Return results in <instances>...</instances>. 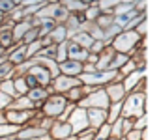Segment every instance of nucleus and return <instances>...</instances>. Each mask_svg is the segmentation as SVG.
<instances>
[{"mask_svg": "<svg viewBox=\"0 0 159 140\" xmlns=\"http://www.w3.org/2000/svg\"><path fill=\"white\" fill-rule=\"evenodd\" d=\"M142 39H146V37H140L139 34H137V30H122L114 39H112V47L116 49V52H125V54H133L135 52V49L142 43Z\"/></svg>", "mask_w": 159, "mask_h": 140, "instance_id": "f257e3e1", "label": "nucleus"}, {"mask_svg": "<svg viewBox=\"0 0 159 140\" xmlns=\"http://www.w3.org/2000/svg\"><path fill=\"white\" fill-rule=\"evenodd\" d=\"M146 114V94L140 92H129L124 99L122 116L125 118H139Z\"/></svg>", "mask_w": 159, "mask_h": 140, "instance_id": "f03ea898", "label": "nucleus"}, {"mask_svg": "<svg viewBox=\"0 0 159 140\" xmlns=\"http://www.w3.org/2000/svg\"><path fill=\"white\" fill-rule=\"evenodd\" d=\"M67 103H69V101H67V97H66L64 94H56V92H52V94L43 101L41 110H43V114H45V116L58 120V118H60V114L64 112V108H66V105H67Z\"/></svg>", "mask_w": 159, "mask_h": 140, "instance_id": "7ed1b4c3", "label": "nucleus"}, {"mask_svg": "<svg viewBox=\"0 0 159 140\" xmlns=\"http://www.w3.org/2000/svg\"><path fill=\"white\" fill-rule=\"evenodd\" d=\"M36 17H41V19H52V21H56V23L60 24V23H66V21H67L69 11H67V8H66L62 2H56V4H45V6L38 11Z\"/></svg>", "mask_w": 159, "mask_h": 140, "instance_id": "20e7f679", "label": "nucleus"}, {"mask_svg": "<svg viewBox=\"0 0 159 140\" xmlns=\"http://www.w3.org/2000/svg\"><path fill=\"white\" fill-rule=\"evenodd\" d=\"M79 105L84 107V108H109L111 99H109V94H107L105 88H96L94 92H90Z\"/></svg>", "mask_w": 159, "mask_h": 140, "instance_id": "39448f33", "label": "nucleus"}, {"mask_svg": "<svg viewBox=\"0 0 159 140\" xmlns=\"http://www.w3.org/2000/svg\"><path fill=\"white\" fill-rule=\"evenodd\" d=\"M67 121H69V125H71V129H73V134H79L81 131H84V129L90 127L88 110H86L84 107H81V105H77V107L73 108V112L69 114Z\"/></svg>", "mask_w": 159, "mask_h": 140, "instance_id": "423d86ee", "label": "nucleus"}, {"mask_svg": "<svg viewBox=\"0 0 159 140\" xmlns=\"http://www.w3.org/2000/svg\"><path fill=\"white\" fill-rule=\"evenodd\" d=\"M79 84H81V79H79V77H69V75L60 73V75H56V77L52 79L51 88H52V92H56V94H67L73 86H79Z\"/></svg>", "mask_w": 159, "mask_h": 140, "instance_id": "0eeeda50", "label": "nucleus"}, {"mask_svg": "<svg viewBox=\"0 0 159 140\" xmlns=\"http://www.w3.org/2000/svg\"><path fill=\"white\" fill-rule=\"evenodd\" d=\"M17 136L26 138V140H52L49 131H45L38 125H23L21 131L17 133Z\"/></svg>", "mask_w": 159, "mask_h": 140, "instance_id": "6e6552de", "label": "nucleus"}, {"mask_svg": "<svg viewBox=\"0 0 159 140\" xmlns=\"http://www.w3.org/2000/svg\"><path fill=\"white\" fill-rule=\"evenodd\" d=\"M36 110H15V108H8L6 110V120L10 123H15V125L23 127V125H28V121L32 120V116L36 114Z\"/></svg>", "mask_w": 159, "mask_h": 140, "instance_id": "1a4fd4ad", "label": "nucleus"}, {"mask_svg": "<svg viewBox=\"0 0 159 140\" xmlns=\"http://www.w3.org/2000/svg\"><path fill=\"white\" fill-rule=\"evenodd\" d=\"M26 73H30L36 81H38V86H43V88H49L51 86V82H52V75H51V71L47 67H43V65H39V63H34Z\"/></svg>", "mask_w": 159, "mask_h": 140, "instance_id": "9d476101", "label": "nucleus"}, {"mask_svg": "<svg viewBox=\"0 0 159 140\" xmlns=\"http://www.w3.org/2000/svg\"><path fill=\"white\" fill-rule=\"evenodd\" d=\"M49 134H51V138H52V140L67 138V136H71V134H73V129H71L69 121H66V120H54V121H52V125H51V129H49Z\"/></svg>", "mask_w": 159, "mask_h": 140, "instance_id": "9b49d317", "label": "nucleus"}, {"mask_svg": "<svg viewBox=\"0 0 159 140\" xmlns=\"http://www.w3.org/2000/svg\"><path fill=\"white\" fill-rule=\"evenodd\" d=\"M58 67H60V73H64V75H69V77H81V73L84 71V62H79V60L67 58V60L60 62Z\"/></svg>", "mask_w": 159, "mask_h": 140, "instance_id": "f8f14e48", "label": "nucleus"}, {"mask_svg": "<svg viewBox=\"0 0 159 140\" xmlns=\"http://www.w3.org/2000/svg\"><path fill=\"white\" fill-rule=\"evenodd\" d=\"M8 60L13 63V65H19L23 62L28 60V52H26V45L25 43H15L8 49Z\"/></svg>", "mask_w": 159, "mask_h": 140, "instance_id": "ddd939ff", "label": "nucleus"}, {"mask_svg": "<svg viewBox=\"0 0 159 140\" xmlns=\"http://www.w3.org/2000/svg\"><path fill=\"white\" fill-rule=\"evenodd\" d=\"M105 90H107V94H109L111 103H114V101H124L125 95H127V90H125V86H124V81H112V82H109V84L105 86Z\"/></svg>", "mask_w": 159, "mask_h": 140, "instance_id": "4468645a", "label": "nucleus"}, {"mask_svg": "<svg viewBox=\"0 0 159 140\" xmlns=\"http://www.w3.org/2000/svg\"><path fill=\"white\" fill-rule=\"evenodd\" d=\"M114 54H116V49L112 45H105V49L99 52V58H98V63L96 67L99 71H105V69H111V63L114 60Z\"/></svg>", "mask_w": 159, "mask_h": 140, "instance_id": "2eb2a0df", "label": "nucleus"}, {"mask_svg": "<svg viewBox=\"0 0 159 140\" xmlns=\"http://www.w3.org/2000/svg\"><path fill=\"white\" fill-rule=\"evenodd\" d=\"M88 52H90V50L84 49L83 45H79V43L67 39V58H71V60H79V62H86Z\"/></svg>", "mask_w": 159, "mask_h": 140, "instance_id": "dca6fc26", "label": "nucleus"}, {"mask_svg": "<svg viewBox=\"0 0 159 140\" xmlns=\"http://www.w3.org/2000/svg\"><path fill=\"white\" fill-rule=\"evenodd\" d=\"M51 94H52V88H51V86H49V88H43V86H36V88H30L26 95H28V97H30V99L36 103V107H38V108H41L43 101H45V99H47Z\"/></svg>", "mask_w": 159, "mask_h": 140, "instance_id": "f3484780", "label": "nucleus"}, {"mask_svg": "<svg viewBox=\"0 0 159 140\" xmlns=\"http://www.w3.org/2000/svg\"><path fill=\"white\" fill-rule=\"evenodd\" d=\"M88 110V121H90V127L98 129L101 127L103 123H107V108H86Z\"/></svg>", "mask_w": 159, "mask_h": 140, "instance_id": "a211bd4d", "label": "nucleus"}, {"mask_svg": "<svg viewBox=\"0 0 159 140\" xmlns=\"http://www.w3.org/2000/svg\"><path fill=\"white\" fill-rule=\"evenodd\" d=\"M142 79H146V69H135L133 73H129L127 77H124V86H125L127 94L133 92V90L137 88V84H139Z\"/></svg>", "mask_w": 159, "mask_h": 140, "instance_id": "6ab92c4d", "label": "nucleus"}, {"mask_svg": "<svg viewBox=\"0 0 159 140\" xmlns=\"http://www.w3.org/2000/svg\"><path fill=\"white\" fill-rule=\"evenodd\" d=\"M0 43H2L6 49H10L11 45H15L13 24H10V23H2V24H0Z\"/></svg>", "mask_w": 159, "mask_h": 140, "instance_id": "aec40b11", "label": "nucleus"}, {"mask_svg": "<svg viewBox=\"0 0 159 140\" xmlns=\"http://www.w3.org/2000/svg\"><path fill=\"white\" fill-rule=\"evenodd\" d=\"M32 26H34L32 17H30V19H23L21 23H15V24H13V37H15V43H23L25 34H26Z\"/></svg>", "mask_w": 159, "mask_h": 140, "instance_id": "412c9836", "label": "nucleus"}, {"mask_svg": "<svg viewBox=\"0 0 159 140\" xmlns=\"http://www.w3.org/2000/svg\"><path fill=\"white\" fill-rule=\"evenodd\" d=\"M8 108H15V110H36L38 107H36V103H34V101H32V99L25 94V95L15 97Z\"/></svg>", "mask_w": 159, "mask_h": 140, "instance_id": "4be33fe9", "label": "nucleus"}, {"mask_svg": "<svg viewBox=\"0 0 159 140\" xmlns=\"http://www.w3.org/2000/svg\"><path fill=\"white\" fill-rule=\"evenodd\" d=\"M34 60H36V63H39V65H43V67H47L49 71H51V75H52V79L56 77V75H60V67H58V62L54 60V58H47V56H34Z\"/></svg>", "mask_w": 159, "mask_h": 140, "instance_id": "5701e85b", "label": "nucleus"}, {"mask_svg": "<svg viewBox=\"0 0 159 140\" xmlns=\"http://www.w3.org/2000/svg\"><path fill=\"white\" fill-rule=\"evenodd\" d=\"M122 108H124V101H114V103H111L109 108H107V114H109L107 121H109V123H114L118 118H122Z\"/></svg>", "mask_w": 159, "mask_h": 140, "instance_id": "b1692460", "label": "nucleus"}, {"mask_svg": "<svg viewBox=\"0 0 159 140\" xmlns=\"http://www.w3.org/2000/svg\"><path fill=\"white\" fill-rule=\"evenodd\" d=\"M51 37H52V41H54L56 45H58V43L67 41V28H66V24H64V23L56 24V26H54V30L51 32Z\"/></svg>", "mask_w": 159, "mask_h": 140, "instance_id": "393cba45", "label": "nucleus"}, {"mask_svg": "<svg viewBox=\"0 0 159 140\" xmlns=\"http://www.w3.org/2000/svg\"><path fill=\"white\" fill-rule=\"evenodd\" d=\"M62 4L67 8L69 13H84V10L88 8V4L81 2V0H62Z\"/></svg>", "mask_w": 159, "mask_h": 140, "instance_id": "a878e982", "label": "nucleus"}, {"mask_svg": "<svg viewBox=\"0 0 159 140\" xmlns=\"http://www.w3.org/2000/svg\"><path fill=\"white\" fill-rule=\"evenodd\" d=\"M71 41H75V43H79V45H83L84 49H88V50H90V45L94 43V37H92L88 32L81 30V32H77V34L71 37Z\"/></svg>", "mask_w": 159, "mask_h": 140, "instance_id": "bb28decb", "label": "nucleus"}, {"mask_svg": "<svg viewBox=\"0 0 159 140\" xmlns=\"http://www.w3.org/2000/svg\"><path fill=\"white\" fill-rule=\"evenodd\" d=\"M13 73H15V65L10 60L0 63V82L6 81V79H13Z\"/></svg>", "mask_w": 159, "mask_h": 140, "instance_id": "cd10ccee", "label": "nucleus"}, {"mask_svg": "<svg viewBox=\"0 0 159 140\" xmlns=\"http://www.w3.org/2000/svg\"><path fill=\"white\" fill-rule=\"evenodd\" d=\"M19 131H21V125L10 123V121L0 123V136H17Z\"/></svg>", "mask_w": 159, "mask_h": 140, "instance_id": "c85d7f7f", "label": "nucleus"}, {"mask_svg": "<svg viewBox=\"0 0 159 140\" xmlns=\"http://www.w3.org/2000/svg\"><path fill=\"white\" fill-rule=\"evenodd\" d=\"M131 11H135V4H131V2H120V4L114 6V10H112L114 17H125V15H129Z\"/></svg>", "mask_w": 159, "mask_h": 140, "instance_id": "c756f323", "label": "nucleus"}, {"mask_svg": "<svg viewBox=\"0 0 159 140\" xmlns=\"http://www.w3.org/2000/svg\"><path fill=\"white\" fill-rule=\"evenodd\" d=\"M96 23L105 30V28H109V26L114 23V13H112V11H101V15L96 19Z\"/></svg>", "mask_w": 159, "mask_h": 140, "instance_id": "7c9ffc66", "label": "nucleus"}, {"mask_svg": "<svg viewBox=\"0 0 159 140\" xmlns=\"http://www.w3.org/2000/svg\"><path fill=\"white\" fill-rule=\"evenodd\" d=\"M0 90H2L4 94H8V95H11L13 99L19 97V94H17V90H15V82H13V79H6V81H2V82H0Z\"/></svg>", "mask_w": 159, "mask_h": 140, "instance_id": "2f4dec72", "label": "nucleus"}, {"mask_svg": "<svg viewBox=\"0 0 159 140\" xmlns=\"http://www.w3.org/2000/svg\"><path fill=\"white\" fill-rule=\"evenodd\" d=\"M111 136H112V127H111L109 121L103 123L101 127H98V131H96V140H107V138H111Z\"/></svg>", "mask_w": 159, "mask_h": 140, "instance_id": "473e14b6", "label": "nucleus"}, {"mask_svg": "<svg viewBox=\"0 0 159 140\" xmlns=\"http://www.w3.org/2000/svg\"><path fill=\"white\" fill-rule=\"evenodd\" d=\"M99 15H101V8L98 4H90L84 10V21H96Z\"/></svg>", "mask_w": 159, "mask_h": 140, "instance_id": "72a5a7b5", "label": "nucleus"}, {"mask_svg": "<svg viewBox=\"0 0 159 140\" xmlns=\"http://www.w3.org/2000/svg\"><path fill=\"white\" fill-rule=\"evenodd\" d=\"M127 60H129V54H125V52H116V54H114V60H112V63H111V69H116V71H118V69H120Z\"/></svg>", "mask_w": 159, "mask_h": 140, "instance_id": "f704fd0d", "label": "nucleus"}, {"mask_svg": "<svg viewBox=\"0 0 159 140\" xmlns=\"http://www.w3.org/2000/svg\"><path fill=\"white\" fill-rule=\"evenodd\" d=\"M13 82H15V90H17V94L19 95H25V94H28V84H26V81H25V77H13Z\"/></svg>", "mask_w": 159, "mask_h": 140, "instance_id": "c9c22d12", "label": "nucleus"}, {"mask_svg": "<svg viewBox=\"0 0 159 140\" xmlns=\"http://www.w3.org/2000/svg\"><path fill=\"white\" fill-rule=\"evenodd\" d=\"M135 69H139V67H137L135 60H133V58L129 56V60H127V62H125V63H124V65H122L120 69H118V71L122 73V77H127L129 73H133V71H135Z\"/></svg>", "mask_w": 159, "mask_h": 140, "instance_id": "e433bc0d", "label": "nucleus"}, {"mask_svg": "<svg viewBox=\"0 0 159 140\" xmlns=\"http://www.w3.org/2000/svg\"><path fill=\"white\" fill-rule=\"evenodd\" d=\"M64 60H67V41L56 45V62L60 63V62H64Z\"/></svg>", "mask_w": 159, "mask_h": 140, "instance_id": "4c0bfd02", "label": "nucleus"}, {"mask_svg": "<svg viewBox=\"0 0 159 140\" xmlns=\"http://www.w3.org/2000/svg\"><path fill=\"white\" fill-rule=\"evenodd\" d=\"M111 127H112V136L114 138H124L125 134H124V121H122V118H118L114 123H111Z\"/></svg>", "mask_w": 159, "mask_h": 140, "instance_id": "58836bf2", "label": "nucleus"}, {"mask_svg": "<svg viewBox=\"0 0 159 140\" xmlns=\"http://www.w3.org/2000/svg\"><path fill=\"white\" fill-rule=\"evenodd\" d=\"M13 8H17V4L13 2V0H0V17L8 15Z\"/></svg>", "mask_w": 159, "mask_h": 140, "instance_id": "ea45409f", "label": "nucleus"}, {"mask_svg": "<svg viewBox=\"0 0 159 140\" xmlns=\"http://www.w3.org/2000/svg\"><path fill=\"white\" fill-rule=\"evenodd\" d=\"M96 131H98V129L88 127V129L81 131L79 134H75V138H77V140H96Z\"/></svg>", "mask_w": 159, "mask_h": 140, "instance_id": "a19ab883", "label": "nucleus"}, {"mask_svg": "<svg viewBox=\"0 0 159 140\" xmlns=\"http://www.w3.org/2000/svg\"><path fill=\"white\" fill-rule=\"evenodd\" d=\"M122 0H98V6L101 8V11H112L114 6H118Z\"/></svg>", "mask_w": 159, "mask_h": 140, "instance_id": "79ce46f5", "label": "nucleus"}, {"mask_svg": "<svg viewBox=\"0 0 159 140\" xmlns=\"http://www.w3.org/2000/svg\"><path fill=\"white\" fill-rule=\"evenodd\" d=\"M36 39H39V30H38V26H32V28L25 34L23 43H25V45H28V43H32V41H36Z\"/></svg>", "mask_w": 159, "mask_h": 140, "instance_id": "37998d69", "label": "nucleus"}, {"mask_svg": "<svg viewBox=\"0 0 159 140\" xmlns=\"http://www.w3.org/2000/svg\"><path fill=\"white\" fill-rule=\"evenodd\" d=\"M125 138L127 140H146V129L144 131H140V129H131L127 134H125Z\"/></svg>", "mask_w": 159, "mask_h": 140, "instance_id": "c03bdc74", "label": "nucleus"}, {"mask_svg": "<svg viewBox=\"0 0 159 140\" xmlns=\"http://www.w3.org/2000/svg\"><path fill=\"white\" fill-rule=\"evenodd\" d=\"M39 50H41V41H39V39H36V41H32V43H28V45H26L28 58H34Z\"/></svg>", "mask_w": 159, "mask_h": 140, "instance_id": "a18cd8bd", "label": "nucleus"}, {"mask_svg": "<svg viewBox=\"0 0 159 140\" xmlns=\"http://www.w3.org/2000/svg\"><path fill=\"white\" fill-rule=\"evenodd\" d=\"M39 56H47V58H54L56 60V45H49V47H41V50L38 52ZM36 54V56H38Z\"/></svg>", "mask_w": 159, "mask_h": 140, "instance_id": "49530a36", "label": "nucleus"}, {"mask_svg": "<svg viewBox=\"0 0 159 140\" xmlns=\"http://www.w3.org/2000/svg\"><path fill=\"white\" fill-rule=\"evenodd\" d=\"M11 101H13L11 95H8V94H4L2 90H0V110H8V107L11 105Z\"/></svg>", "mask_w": 159, "mask_h": 140, "instance_id": "de8ad7c7", "label": "nucleus"}, {"mask_svg": "<svg viewBox=\"0 0 159 140\" xmlns=\"http://www.w3.org/2000/svg\"><path fill=\"white\" fill-rule=\"evenodd\" d=\"M105 45H107V43H105L103 39H94V43L90 45V52H96V54H99V52L105 49Z\"/></svg>", "mask_w": 159, "mask_h": 140, "instance_id": "09e8293b", "label": "nucleus"}, {"mask_svg": "<svg viewBox=\"0 0 159 140\" xmlns=\"http://www.w3.org/2000/svg\"><path fill=\"white\" fill-rule=\"evenodd\" d=\"M146 121H148L146 114H142V116L135 118V129H140V131H144V129H146Z\"/></svg>", "mask_w": 159, "mask_h": 140, "instance_id": "8fccbe9b", "label": "nucleus"}, {"mask_svg": "<svg viewBox=\"0 0 159 140\" xmlns=\"http://www.w3.org/2000/svg\"><path fill=\"white\" fill-rule=\"evenodd\" d=\"M135 10L139 13H146V0H137V2H135Z\"/></svg>", "mask_w": 159, "mask_h": 140, "instance_id": "3c124183", "label": "nucleus"}, {"mask_svg": "<svg viewBox=\"0 0 159 140\" xmlns=\"http://www.w3.org/2000/svg\"><path fill=\"white\" fill-rule=\"evenodd\" d=\"M135 30H137V34H139L140 37H146V21H142V23H140Z\"/></svg>", "mask_w": 159, "mask_h": 140, "instance_id": "603ef678", "label": "nucleus"}, {"mask_svg": "<svg viewBox=\"0 0 159 140\" xmlns=\"http://www.w3.org/2000/svg\"><path fill=\"white\" fill-rule=\"evenodd\" d=\"M98 58H99V54H96V52H88L86 63H98Z\"/></svg>", "mask_w": 159, "mask_h": 140, "instance_id": "864d4df0", "label": "nucleus"}, {"mask_svg": "<svg viewBox=\"0 0 159 140\" xmlns=\"http://www.w3.org/2000/svg\"><path fill=\"white\" fill-rule=\"evenodd\" d=\"M4 121H8L6 120V110H0V123H4Z\"/></svg>", "mask_w": 159, "mask_h": 140, "instance_id": "5fc2aeb1", "label": "nucleus"}, {"mask_svg": "<svg viewBox=\"0 0 159 140\" xmlns=\"http://www.w3.org/2000/svg\"><path fill=\"white\" fill-rule=\"evenodd\" d=\"M58 140H77V138H75V134H71V136H67V138H58Z\"/></svg>", "mask_w": 159, "mask_h": 140, "instance_id": "6e6d98bb", "label": "nucleus"}, {"mask_svg": "<svg viewBox=\"0 0 159 140\" xmlns=\"http://www.w3.org/2000/svg\"><path fill=\"white\" fill-rule=\"evenodd\" d=\"M56 2H62V0H47V4H56Z\"/></svg>", "mask_w": 159, "mask_h": 140, "instance_id": "4d7b16f0", "label": "nucleus"}, {"mask_svg": "<svg viewBox=\"0 0 159 140\" xmlns=\"http://www.w3.org/2000/svg\"><path fill=\"white\" fill-rule=\"evenodd\" d=\"M13 136H0V140H11Z\"/></svg>", "mask_w": 159, "mask_h": 140, "instance_id": "13d9d810", "label": "nucleus"}, {"mask_svg": "<svg viewBox=\"0 0 159 140\" xmlns=\"http://www.w3.org/2000/svg\"><path fill=\"white\" fill-rule=\"evenodd\" d=\"M11 140H26V138H21V136H13Z\"/></svg>", "mask_w": 159, "mask_h": 140, "instance_id": "bf43d9fd", "label": "nucleus"}, {"mask_svg": "<svg viewBox=\"0 0 159 140\" xmlns=\"http://www.w3.org/2000/svg\"><path fill=\"white\" fill-rule=\"evenodd\" d=\"M122 2H131V4H135V2H137V0H122Z\"/></svg>", "mask_w": 159, "mask_h": 140, "instance_id": "052dcab7", "label": "nucleus"}, {"mask_svg": "<svg viewBox=\"0 0 159 140\" xmlns=\"http://www.w3.org/2000/svg\"><path fill=\"white\" fill-rule=\"evenodd\" d=\"M13 2H15V4L19 6V4H23V0H13Z\"/></svg>", "mask_w": 159, "mask_h": 140, "instance_id": "680f3d73", "label": "nucleus"}, {"mask_svg": "<svg viewBox=\"0 0 159 140\" xmlns=\"http://www.w3.org/2000/svg\"><path fill=\"white\" fill-rule=\"evenodd\" d=\"M107 140H118V138H114V136H111V138H107Z\"/></svg>", "mask_w": 159, "mask_h": 140, "instance_id": "e2e57ef3", "label": "nucleus"}, {"mask_svg": "<svg viewBox=\"0 0 159 140\" xmlns=\"http://www.w3.org/2000/svg\"><path fill=\"white\" fill-rule=\"evenodd\" d=\"M2 23H4V17H0V24H2Z\"/></svg>", "mask_w": 159, "mask_h": 140, "instance_id": "0e129e2a", "label": "nucleus"}, {"mask_svg": "<svg viewBox=\"0 0 159 140\" xmlns=\"http://www.w3.org/2000/svg\"><path fill=\"white\" fill-rule=\"evenodd\" d=\"M118 140H127V138H125V136H124V138H118Z\"/></svg>", "mask_w": 159, "mask_h": 140, "instance_id": "69168bd1", "label": "nucleus"}]
</instances>
